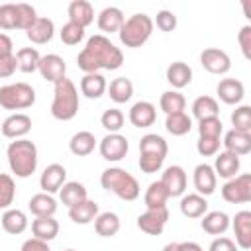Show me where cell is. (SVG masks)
Masks as SVG:
<instances>
[{
	"label": "cell",
	"instance_id": "36",
	"mask_svg": "<svg viewBox=\"0 0 251 251\" xmlns=\"http://www.w3.org/2000/svg\"><path fill=\"white\" fill-rule=\"evenodd\" d=\"M165 129L175 137H182L192 129V118L186 112L169 114L167 120H165Z\"/></svg>",
	"mask_w": 251,
	"mask_h": 251
},
{
	"label": "cell",
	"instance_id": "5",
	"mask_svg": "<svg viewBox=\"0 0 251 251\" xmlns=\"http://www.w3.org/2000/svg\"><path fill=\"white\" fill-rule=\"evenodd\" d=\"M153 20L147 14H133L127 20H124L118 35L122 45L129 47V49H137L143 43H147V39L153 33Z\"/></svg>",
	"mask_w": 251,
	"mask_h": 251
},
{
	"label": "cell",
	"instance_id": "57",
	"mask_svg": "<svg viewBox=\"0 0 251 251\" xmlns=\"http://www.w3.org/2000/svg\"><path fill=\"white\" fill-rule=\"evenodd\" d=\"M180 251H204L196 241H182L180 243Z\"/></svg>",
	"mask_w": 251,
	"mask_h": 251
},
{
	"label": "cell",
	"instance_id": "51",
	"mask_svg": "<svg viewBox=\"0 0 251 251\" xmlns=\"http://www.w3.org/2000/svg\"><path fill=\"white\" fill-rule=\"evenodd\" d=\"M163 163H165L163 157H155V155H139V169H141L143 173H147V175L161 171Z\"/></svg>",
	"mask_w": 251,
	"mask_h": 251
},
{
	"label": "cell",
	"instance_id": "4",
	"mask_svg": "<svg viewBox=\"0 0 251 251\" xmlns=\"http://www.w3.org/2000/svg\"><path fill=\"white\" fill-rule=\"evenodd\" d=\"M78 90L71 78H61L55 82L53 102H51V116L61 122H69L78 114Z\"/></svg>",
	"mask_w": 251,
	"mask_h": 251
},
{
	"label": "cell",
	"instance_id": "18",
	"mask_svg": "<svg viewBox=\"0 0 251 251\" xmlns=\"http://www.w3.org/2000/svg\"><path fill=\"white\" fill-rule=\"evenodd\" d=\"M216 92H218V98L224 102V104H239L245 96V86L241 80L237 78H222L216 86Z\"/></svg>",
	"mask_w": 251,
	"mask_h": 251
},
{
	"label": "cell",
	"instance_id": "11",
	"mask_svg": "<svg viewBox=\"0 0 251 251\" xmlns=\"http://www.w3.org/2000/svg\"><path fill=\"white\" fill-rule=\"evenodd\" d=\"M159 182L165 186L169 198L182 196L184 190H186V173L180 165H171L163 171V176H161Z\"/></svg>",
	"mask_w": 251,
	"mask_h": 251
},
{
	"label": "cell",
	"instance_id": "38",
	"mask_svg": "<svg viewBox=\"0 0 251 251\" xmlns=\"http://www.w3.org/2000/svg\"><path fill=\"white\" fill-rule=\"evenodd\" d=\"M108 94L116 104H126L131 96H133V82L126 76H118L110 82L108 86Z\"/></svg>",
	"mask_w": 251,
	"mask_h": 251
},
{
	"label": "cell",
	"instance_id": "10",
	"mask_svg": "<svg viewBox=\"0 0 251 251\" xmlns=\"http://www.w3.org/2000/svg\"><path fill=\"white\" fill-rule=\"evenodd\" d=\"M169 222V210L157 208V210H145L137 216V227L147 235H161L165 226Z\"/></svg>",
	"mask_w": 251,
	"mask_h": 251
},
{
	"label": "cell",
	"instance_id": "21",
	"mask_svg": "<svg viewBox=\"0 0 251 251\" xmlns=\"http://www.w3.org/2000/svg\"><path fill=\"white\" fill-rule=\"evenodd\" d=\"M124 12L118 8V6H106L98 18H96V24H98V29L104 31V33H116L120 31L122 24H124Z\"/></svg>",
	"mask_w": 251,
	"mask_h": 251
},
{
	"label": "cell",
	"instance_id": "47",
	"mask_svg": "<svg viewBox=\"0 0 251 251\" xmlns=\"http://www.w3.org/2000/svg\"><path fill=\"white\" fill-rule=\"evenodd\" d=\"M224 131V124L220 118H206L198 122V133L200 137H220Z\"/></svg>",
	"mask_w": 251,
	"mask_h": 251
},
{
	"label": "cell",
	"instance_id": "29",
	"mask_svg": "<svg viewBox=\"0 0 251 251\" xmlns=\"http://www.w3.org/2000/svg\"><path fill=\"white\" fill-rule=\"evenodd\" d=\"M106 88H108V82L100 73H86L80 78V92L90 100L100 98L106 92Z\"/></svg>",
	"mask_w": 251,
	"mask_h": 251
},
{
	"label": "cell",
	"instance_id": "30",
	"mask_svg": "<svg viewBox=\"0 0 251 251\" xmlns=\"http://www.w3.org/2000/svg\"><path fill=\"white\" fill-rule=\"evenodd\" d=\"M31 233L35 239L41 241H53L59 235V222L53 216H45V218H35L31 222Z\"/></svg>",
	"mask_w": 251,
	"mask_h": 251
},
{
	"label": "cell",
	"instance_id": "52",
	"mask_svg": "<svg viewBox=\"0 0 251 251\" xmlns=\"http://www.w3.org/2000/svg\"><path fill=\"white\" fill-rule=\"evenodd\" d=\"M237 43L245 59H251V25H243L237 33Z\"/></svg>",
	"mask_w": 251,
	"mask_h": 251
},
{
	"label": "cell",
	"instance_id": "19",
	"mask_svg": "<svg viewBox=\"0 0 251 251\" xmlns=\"http://www.w3.org/2000/svg\"><path fill=\"white\" fill-rule=\"evenodd\" d=\"M216 161H214V173L216 176H222V178H233L237 176L239 173V167H241V161L237 155L229 153V151H222V153H216Z\"/></svg>",
	"mask_w": 251,
	"mask_h": 251
},
{
	"label": "cell",
	"instance_id": "13",
	"mask_svg": "<svg viewBox=\"0 0 251 251\" xmlns=\"http://www.w3.org/2000/svg\"><path fill=\"white\" fill-rule=\"evenodd\" d=\"M192 182H194V188H196V194L200 196H210L214 194L216 190V184H218V176L212 169V165L208 163H200L196 165L194 173H192Z\"/></svg>",
	"mask_w": 251,
	"mask_h": 251
},
{
	"label": "cell",
	"instance_id": "33",
	"mask_svg": "<svg viewBox=\"0 0 251 251\" xmlns=\"http://www.w3.org/2000/svg\"><path fill=\"white\" fill-rule=\"evenodd\" d=\"M98 214H100L98 204H96L94 200H88V198H86L84 202H80V204L69 208V218H71L75 224H80V226H86V224L94 222Z\"/></svg>",
	"mask_w": 251,
	"mask_h": 251
},
{
	"label": "cell",
	"instance_id": "6",
	"mask_svg": "<svg viewBox=\"0 0 251 251\" xmlns=\"http://www.w3.org/2000/svg\"><path fill=\"white\" fill-rule=\"evenodd\" d=\"M35 104V90L27 82L0 86V106L4 110H25Z\"/></svg>",
	"mask_w": 251,
	"mask_h": 251
},
{
	"label": "cell",
	"instance_id": "31",
	"mask_svg": "<svg viewBox=\"0 0 251 251\" xmlns=\"http://www.w3.org/2000/svg\"><path fill=\"white\" fill-rule=\"evenodd\" d=\"M59 198H61V202H63L67 208H73V206L84 202V200L88 198V192H86L84 184H80V182H76V180H69V182H65V184L61 186Z\"/></svg>",
	"mask_w": 251,
	"mask_h": 251
},
{
	"label": "cell",
	"instance_id": "56",
	"mask_svg": "<svg viewBox=\"0 0 251 251\" xmlns=\"http://www.w3.org/2000/svg\"><path fill=\"white\" fill-rule=\"evenodd\" d=\"M12 49H14V43H12L10 35H6V33H0V57L12 55Z\"/></svg>",
	"mask_w": 251,
	"mask_h": 251
},
{
	"label": "cell",
	"instance_id": "3",
	"mask_svg": "<svg viewBox=\"0 0 251 251\" xmlns=\"http://www.w3.org/2000/svg\"><path fill=\"white\" fill-rule=\"evenodd\" d=\"M100 184L104 190L116 194L118 198L126 200V202H133L139 198V182L137 178L127 173L126 169H120V167H108L102 175H100Z\"/></svg>",
	"mask_w": 251,
	"mask_h": 251
},
{
	"label": "cell",
	"instance_id": "15",
	"mask_svg": "<svg viewBox=\"0 0 251 251\" xmlns=\"http://www.w3.org/2000/svg\"><path fill=\"white\" fill-rule=\"evenodd\" d=\"M67 182V169L59 163H51L43 169L41 176H39V186L43 192L47 194H53V192H59L61 186Z\"/></svg>",
	"mask_w": 251,
	"mask_h": 251
},
{
	"label": "cell",
	"instance_id": "23",
	"mask_svg": "<svg viewBox=\"0 0 251 251\" xmlns=\"http://www.w3.org/2000/svg\"><path fill=\"white\" fill-rule=\"evenodd\" d=\"M167 82L175 88L180 90L192 82V69L184 61H175L167 67Z\"/></svg>",
	"mask_w": 251,
	"mask_h": 251
},
{
	"label": "cell",
	"instance_id": "8",
	"mask_svg": "<svg viewBox=\"0 0 251 251\" xmlns=\"http://www.w3.org/2000/svg\"><path fill=\"white\" fill-rule=\"evenodd\" d=\"M127 149H129V143H127L126 135H122V133H108L98 143V151H100L102 159H106L110 163L122 161L127 155Z\"/></svg>",
	"mask_w": 251,
	"mask_h": 251
},
{
	"label": "cell",
	"instance_id": "26",
	"mask_svg": "<svg viewBox=\"0 0 251 251\" xmlns=\"http://www.w3.org/2000/svg\"><path fill=\"white\" fill-rule=\"evenodd\" d=\"M222 143H224L226 151L241 157V155H247L251 151V133H241V131L229 129L224 135V141Z\"/></svg>",
	"mask_w": 251,
	"mask_h": 251
},
{
	"label": "cell",
	"instance_id": "53",
	"mask_svg": "<svg viewBox=\"0 0 251 251\" xmlns=\"http://www.w3.org/2000/svg\"><path fill=\"white\" fill-rule=\"evenodd\" d=\"M18 69V61H16V55H6V57H0V78H8L16 73Z\"/></svg>",
	"mask_w": 251,
	"mask_h": 251
},
{
	"label": "cell",
	"instance_id": "46",
	"mask_svg": "<svg viewBox=\"0 0 251 251\" xmlns=\"http://www.w3.org/2000/svg\"><path fill=\"white\" fill-rule=\"evenodd\" d=\"M59 35H61V41H63L65 45H78V43L84 39V27H80V25H76V24H73V22H67V24L61 27Z\"/></svg>",
	"mask_w": 251,
	"mask_h": 251
},
{
	"label": "cell",
	"instance_id": "2",
	"mask_svg": "<svg viewBox=\"0 0 251 251\" xmlns=\"http://www.w3.org/2000/svg\"><path fill=\"white\" fill-rule=\"evenodd\" d=\"M6 157H8L10 171L18 178H27L37 169V147L33 141H29L25 137L10 141V145L6 149Z\"/></svg>",
	"mask_w": 251,
	"mask_h": 251
},
{
	"label": "cell",
	"instance_id": "54",
	"mask_svg": "<svg viewBox=\"0 0 251 251\" xmlns=\"http://www.w3.org/2000/svg\"><path fill=\"white\" fill-rule=\"evenodd\" d=\"M239 247L235 245V241L233 239H229V237H216L212 243H210V247H208V251H237Z\"/></svg>",
	"mask_w": 251,
	"mask_h": 251
},
{
	"label": "cell",
	"instance_id": "22",
	"mask_svg": "<svg viewBox=\"0 0 251 251\" xmlns=\"http://www.w3.org/2000/svg\"><path fill=\"white\" fill-rule=\"evenodd\" d=\"M25 35H27V39H29L31 43H35V45L49 43V41L53 39V35H55V24H53V20H49V18H37V20L33 22V25L25 31Z\"/></svg>",
	"mask_w": 251,
	"mask_h": 251
},
{
	"label": "cell",
	"instance_id": "37",
	"mask_svg": "<svg viewBox=\"0 0 251 251\" xmlns=\"http://www.w3.org/2000/svg\"><path fill=\"white\" fill-rule=\"evenodd\" d=\"M220 114V106H218V100L212 98V96H198L194 102H192V116L200 122V120H206V118H218Z\"/></svg>",
	"mask_w": 251,
	"mask_h": 251
},
{
	"label": "cell",
	"instance_id": "45",
	"mask_svg": "<svg viewBox=\"0 0 251 251\" xmlns=\"http://www.w3.org/2000/svg\"><path fill=\"white\" fill-rule=\"evenodd\" d=\"M16 10H18V24H16V29L27 31V29L33 25V22L39 18V16L35 14V8H33L31 4L20 2V4H16Z\"/></svg>",
	"mask_w": 251,
	"mask_h": 251
},
{
	"label": "cell",
	"instance_id": "49",
	"mask_svg": "<svg viewBox=\"0 0 251 251\" xmlns=\"http://www.w3.org/2000/svg\"><path fill=\"white\" fill-rule=\"evenodd\" d=\"M220 137H198L196 141V151L202 155V157H212L220 151Z\"/></svg>",
	"mask_w": 251,
	"mask_h": 251
},
{
	"label": "cell",
	"instance_id": "24",
	"mask_svg": "<svg viewBox=\"0 0 251 251\" xmlns=\"http://www.w3.org/2000/svg\"><path fill=\"white\" fill-rule=\"evenodd\" d=\"M0 222H2V229H4L6 233H10V235H20V233H24V231L27 229V226H29L27 216H25L22 210H18V208H8V210L2 214Z\"/></svg>",
	"mask_w": 251,
	"mask_h": 251
},
{
	"label": "cell",
	"instance_id": "20",
	"mask_svg": "<svg viewBox=\"0 0 251 251\" xmlns=\"http://www.w3.org/2000/svg\"><path fill=\"white\" fill-rule=\"evenodd\" d=\"M200 227L210 233V235H224L229 227V216L222 210H212V212H206L200 220Z\"/></svg>",
	"mask_w": 251,
	"mask_h": 251
},
{
	"label": "cell",
	"instance_id": "27",
	"mask_svg": "<svg viewBox=\"0 0 251 251\" xmlns=\"http://www.w3.org/2000/svg\"><path fill=\"white\" fill-rule=\"evenodd\" d=\"M27 208H29V212H31L35 218L53 216V214L57 212V200L53 198V194L37 192V194H33V196L29 198Z\"/></svg>",
	"mask_w": 251,
	"mask_h": 251
},
{
	"label": "cell",
	"instance_id": "41",
	"mask_svg": "<svg viewBox=\"0 0 251 251\" xmlns=\"http://www.w3.org/2000/svg\"><path fill=\"white\" fill-rule=\"evenodd\" d=\"M159 106L161 110L169 116V114H176V112H184L186 108V98L184 94H180L178 90H167L161 94L159 98Z\"/></svg>",
	"mask_w": 251,
	"mask_h": 251
},
{
	"label": "cell",
	"instance_id": "9",
	"mask_svg": "<svg viewBox=\"0 0 251 251\" xmlns=\"http://www.w3.org/2000/svg\"><path fill=\"white\" fill-rule=\"evenodd\" d=\"M200 65L212 75H226L231 69V59L224 49L206 47L200 53Z\"/></svg>",
	"mask_w": 251,
	"mask_h": 251
},
{
	"label": "cell",
	"instance_id": "55",
	"mask_svg": "<svg viewBox=\"0 0 251 251\" xmlns=\"http://www.w3.org/2000/svg\"><path fill=\"white\" fill-rule=\"evenodd\" d=\"M20 251H51L47 241H41V239H35V237H29L22 243V249Z\"/></svg>",
	"mask_w": 251,
	"mask_h": 251
},
{
	"label": "cell",
	"instance_id": "35",
	"mask_svg": "<svg viewBox=\"0 0 251 251\" xmlns=\"http://www.w3.org/2000/svg\"><path fill=\"white\" fill-rule=\"evenodd\" d=\"M120 226H122V222H120L118 214H114V212H102L94 220V229L100 237H114L120 231Z\"/></svg>",
	"mask_w": 251,
	"mask_h": 251
},
{
	"label": "cell",
	"instance_id": "14",
	"mask_svg": "<svg viewBox=\"0 0 251 251\" xmlns=\"http://www.w3.org/2000/svg\"><path fill=\"white\" fill-rule=\"evenodd\" d=\"M29 129H31V118L27 114H22V112L8 116L0 126L2 135L8 139H22L24 135L29 133Z\"/></svg>",
	"mask_w": 251,
	"mask_h": 251
},
{
	"label": "cell",
	"instance_id": "28",
	"mask_svg": "<svg viewBox=\"0 0 251 251\" xmlns=\"http://www.w3.org/2000/svg\"><path fill=\"white\" fill-rule=\"evenodd\" d=\"M180 214L184 218H202L208 212V202L204 196L190 192V194H182L180 198Z\"/></svg>",
	"mask_w": 251,
	"mask_h": 251
},
{
	"label": "cell",
	"instance_id": "17",
	"mask_svg": "<svg viewBox=\"0 0 251 251\" xmlns=\"http://www.w3.org/2000/svg\"><path fill=\"white\" fill-rule=\"evenodd\" d=\"M127 118H129V122H131L133 127L143 129V127H149V126L155 124V120H157V110H155V106H153L151 102L139 100V102H135V104L129 108Z\"/></svg>",
	"mask_w": 251,
	"mask_h": 251
},
{
	"label": "cell",
	"instance_id": "42",
	"mask_svg": "<svg viewBox=\"0 0 251 251\" xmlns=\"http://www.w3.org/2000/svg\"><path fill=\"white\" fill-rule=\"evenodd\" d=\"M231 126L235 131L251 133V106L241 104L231 112Z\"/></svg>",
	"mask_w": 251,
	"mask_h": 251
},
{
	"label": "cell",
	"instance_id": "40",
	"mask_svg": "<svg viewBox=\"0 0 251 251\" xmlns=\"http://www.w3.org/2000/svg\"><path fill=\"white\" fill-rule=\"evenodd\" d=\"M39 51L35 47H22L16 51V61H18V69L22 73H35L39 69Z\"/></svg>",
	"mask_w": 251,
	"mask_h": 251
},
{
	"label": "cell",
	"instance_id": "43",
	"mask_svg": "<svg viewBox=\"0 0 251 251\" xmlns=\"http://www.w3.org/2000/svg\"><path fill=\"white\" fill-rule=\"evenodd\" d=\"M16 198V182L10 175L0 173V210H8Z\"/></svg>",
	"mask_w": 251,
	"mask_h": 251
},
{
	"label": "cell",
	"instance_id": "32",
	"mask_svg": "<svg viewBox=\"0 0 251 251\" xmlns=\"http://www.w3.org/2000/svg\"><path fill=\"white\" fill-rule=\"evenodd\" d=\"M94 147H96V137H94L92 131H86V129L76 131V133L71 137V141H69V149H71V153L76 155V157H86V155H90V153L94 151Z\"/></svg>",
	"mask_w": 251,
	"mask_h": 251
},
{
	"label": "cell",
	"instance_id": "50",
	"mask_svg": "<svg viewBox=\"0 0 251 251\" xmlns=\"http://www.w3.org/2000/svg\"><path fill=\"white\" fill-rule=\"evenodd\" d=\"M153 25H157L161 31H173L176 27V16L171 10H161V12H157Z\"/></svg>",
	"mask_w": 251,
	"mask_h": 251
},
{
	"label": "cell",
	"instance_id": "58",
	"mask_svg": "<svg viewBox=\"0 0 251 251\" xmlns=\"http://www.w3.org/2000/svg\"><path fill=\"white\" fill-rule=\"evenodd\" d=\"M163 251H180V243L178 241H171L163 247Z\"/></svg>",
	"mask_w": 251,
	"mask_h": 251
},
{
	"label": "cell",
	"instance_id": "48",
	"mask_svg": "<svg viewBox=\"0 0 251 251\" xmlns=\"http://www.w3.org/2000/svg\"><path fill=\"white\" fill-rule=\"evenodd\" d=\"M16 24H18L16 4H2L0 6V29H16Z\"/></svg>",
	"mask_w": 251,
	"mask_h": 251
},
{
	"label": "cell",
	"instance_id": "34",
	"mask_svg": "<svg viewBox=\"0 0 251 251\" xmlns=\"http://www.w3.org/2000/svg\"><path fill=\"white\" fill-rule=\"evenodd\" d=\"M169 145L167 141L157 133H147L139 139V155H155V157H167Z\"/></svg>",
	"mask_w": 251,
	"mask_h": 251
},
{
	"label": "cell",
	"instance_id": "44",
	"mask_svg": "<svg viewBox=\"0 0 251 251\" xmlns=\"http://www.w3.org/2000/svg\"><path fill=\"white\" fill-rule=\"evenodd\" d=\"M124 122H126L124 112L118 110V108H110V110H106V112L100 116V124H102V127H104L108 133H118V131L124 127Z\"/></svg>",
	"mask_w": 251,
	"mask_h": 251
},
{
	"label": "cell",
	"instance_id": "12",
	"mask_svg": "<svg viewBox=\"0 0 251 251\" xmlns=\"http://www.w3.org/2000/svg\"><path fill=\"white\" fill-rule=\"evenodd\" d=\"M41 76L47 80V82H57L61 78H65V73H67V63L61 55L57 53H49V55H41L39 59V69Z\"/></svg>",
	"mask_w": 251,
	"mask_h": 251
},
{
	"label": "cell",
	"instance_id": "39",
	"mask_svg": "<svg viewBox=\"0 0 251 251\" xmlns=\"http://www.w3.org/2000/svg\"><path fill=\"white\" fill-rule=\"evenodd\" d=\"M167 200H169V194L165 190V186L155 180L147 186L145 190V196H143V202L147 206V210H157V208H167Z\"/></svg>",
	"mask_w": 251,
	"mask_h": 251
},
{
	"label": "cell",
	"instance_id": "25",
	"mask_svg": "<svg viewBox=\"0 0 251 251\" xmlns=\"http://www.w3.org/2000/svg\"><path fill=\"white\" fill-rule=\"evenodd\" d=\"M67 14H69V22L80 25V27H86L94 22V10H92V4L86 2V0H73L67 8Z\"/></svg>",
	"mask_w": 251,
	"mask_h": 251
},
{
	"label": "cell",
	"instance_id": "16",
	"mask_svg": "<svg viewBox=\"0 0 251 251\" xmlns=\"http://www.w3.org/2000/svg\"><path fill=\"white\" fill-rule=\"evenodd\" d=\"M229 226L233 227L235 233V245L241 249L251 247V212L249 210H239L233 220H229Z\"/></svg>",
	"mask_w": 251,
	"mask_h": 251
},
{
	"label": "cell",
	"instance_id": "59",
	"mask_svg": "<svg viewBox=\"0 0 251 251\" xmlns=\"http://www.w3.org/2000/svg\"><path fill=\"white\" fill-rule=\"evenodd\" d=\"M65 251H76V249H65Z\"/></svg>",
	"mask_w": 251,
	"mask_h": 251
},
{
	"label": "cell",
	"instance_id": "1",
	"mask_svg": "<svg viewBox=\"0 0 251 251\" xmlns=\"http://www.w3.org/2000/svg\"><path fill=\"white\" fill-rule=\"evenodd\" d=\"M124 63V53L120 47H116L106 35L96 33L88 37L86 45L76 57L78 69L86 73H100V71H116Z\"/></svg>",
	"mask_w": 251,
	"mask_h": 251
},
{
	"label": "cell",
	"instance_id": "7",
	"mask_svg": "<svg viewBox=\"0 0 251 251\" xmlns=\"http://www.w3.org/2000/svg\"><path fill=\"white\" fill-rule=\"evenodd\" d=\"M222 198L229 204H245L251 200V175L243 173L227 178L222 186Z\"/></svg>",
	"mask_w": 251,
	"mask_h": 251
}]
</instances>
